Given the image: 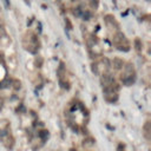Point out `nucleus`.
Here are the masks:
<instances>
[{
	"label": "nucleus",
	"mask_w": 151,
	"mask_h": 151,
	"mask_svg": "<svg viewBox=\"0 0 151 151\" xmlns=\"http://www.w3.org/2000/svg\"><path fill=\"white\" fill-rule=\"evenodd\" d=\"M113 43L116 45L117 47H120L123 43H126V39H125V35L122 33V32H118L116 34L113 35Z\"/></svg>",
	"instance_id": "obj_1"
},
{
	"label": "nucleus",
	"mask_w": 151,
	"mask_h": 151,
	"mask_svg": "<svg viewBox=\"0 0 151 151\" xmlns=\"http://www.w3.org/2000/svg\"><path fill=\"white\" fill-rule=\"evenodd\" d=\"M102 83H103L104 86H107V85L113 84V83H115V79H113V77L110 73H104L103 77H102Z\"/></svg>",
	"instance_id": "obj_2"
},
{
	"label": "nucleus",
	"mask_w": 151,
	"mask_h": 151,
	"mask_svg": "<svg viewBox=\"0 0 151 151\" xmlns=\"http://www.w3.org/2000/svg\"><path fill=\"white\" fill-rule=\"evenodd\" d=\"M124 66V62L120 58H115L112 60V67L115 70H120Z\"/></svg>",
	"instance_id": "obj_3"
},
{
	"label": "nucleus",
	"mask_w": 151,
	"mask_h": 151,
	"mask_svg": "<svg viewBox=\"0 0 151 151\" xmlns=\"http://www.w3.org/2000/svg\"><path fill=\"white\" fill-rule=\"evenodd\" d=\"M135 50L137 52H141L142 51V47H143V44H142V40L141 39H138V38H136L135 39Z\"/></svg>",
	"instance_id": "obj_4"
},
{
	"label": "nucleus",
	"mask_w": 151,
	"mask_h": 151,
	"mask_svg": "<svg viewBox=\"0 0 151 151\" xmlns=\"http://www.w3.org/2000/svg\"><path fill=\"white\" fill-rule=\"evenodd\" d=\"M144 135H145V137L148 138H150V131H151V126H150V122H146L145 123V125H144Z\"/></svg>",
	"instance_id": "obj_5"
},
{
	"label": "nucleus",
	"mask_w": 151,
	"mask_h": 151,
	"mask_svg": "<svg viewBox=\"0 0 151 151\" xmlns=\"http://www.w3.org/2000/svg\"><path fill=\"white\" fill-rule=\"evenodd\" d=\"M65 76V67H64V64L60 63V65H59V69H58V77L60 80H63V77Z\"/></svg>",
	"instance_id": "obj_6"
},
{
	"label": "nucleus",
	"mask_w": 151,
	"mask_h": 151,
	"mask_svg": "<svg viewBox=\"0 0 151 151\" xmlns=\"http://www.w3.org/2000/svg\"><path fill=\"white\" fill-rule=\"evenodd\" d=\"M83 18H84V20H89L90 18H91V13H90L89 11H85L83 13Z\"/></svg>",
	"instance_id": "obj_7"
},
{
	"label": "nucleus",
	"mask_w": 151,
	"mask_h": 151,
	"mask_svg": "<svg viewBox=\"0 0 151 151\" xmlns=\"http://www.w3.org/2000/svg\"><path fill=\"white\" fill-rule=\"evenodd\" d=\"M90 5L92 8H97L98 7V0H90Z\"/></svg>",
	"instance_id": "obj_8"
},
{
	"label": "nucleus",
	"mask_w": 151,
	"mask_h": 151,
	"mask_svg": "<svg viewBox=\"0 0 151 151\" xmlns=\"http://www.w3.org/2000/svg\"><path fill=\"white\" fill-rule=\"evenodd\" d=\"M39 136H40V137L45 141V139H46V137L48 136V134H47V131H41L40 134H39Z\"/></svg>",
	"instance_id": "obj_9"
},
{
	"label": "nucleus",
	"mask_w": 151,
	"mask_h": 151,
	"mask_svg": "<svg viewBox=\"0 0 151 151\" xmlns=\"http://www.w3.org/2000/svg\"><path fill=\"white\" fill-rule=\"evenodd\" d=\"M14 89H15V90L20 89V82H18V80H14Z\"/></svg>",
	"instance_id": "obj_10"
},
{
	"label": "nucleus",
	"mask_w": 151,
	"mask_h": 151,
	"mask_svg": "<svg viewBox=\"0 0 151 151\" xmlns=\"http://www.w3.org/2000/svg\"><path fill=\"white\" fill-rule=\"evenodd\" d=\"M66 24H67V27H69V30H72V25H71V23H70L69 19H66Z\"/></svg>",
	"instance_id": "obj_11"
}]
</instances>
